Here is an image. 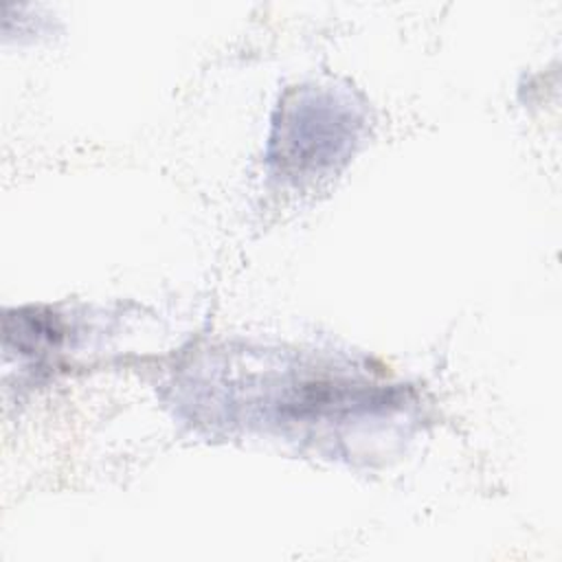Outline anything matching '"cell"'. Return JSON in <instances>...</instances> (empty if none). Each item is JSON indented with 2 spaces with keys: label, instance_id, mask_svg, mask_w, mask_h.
<instances>
[{
  "label": "cell",
  "instance_id": "1",
  "mask_svg": "<svg viewBox=\"0 0 562 562\" xmlns=\"http://www.w3.org/2000/svg\"><path fill=\"white\" fill-rule=\"evenodd\" d=\"M307 108H296L288 114L281 132V154L283 160H292L299 149L305 156L303 160H327L338 147L345 143L342 134H336V127H347V123H338L340 114L329 105L305 103Z\"/></svg>",
  "mask_w": 562,
  "mask_h": 562
}]
</instances>
